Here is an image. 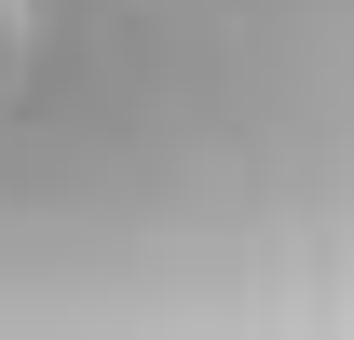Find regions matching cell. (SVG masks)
Listing matches in <instances>:
<instances>
[{"label":"cell","mask_w":354,"mask_h":340,"mask_svg":"<svg viewBox=\"0 0 354 340\" xmlns=\"http://www.w3.org/2000/svg\"><path fill=\"white\" fill-rule=\"evenodd\" d=\"M0 340H354V0H0Z\"/></svg>","instance_id":"cell-1"}]
</instances>
